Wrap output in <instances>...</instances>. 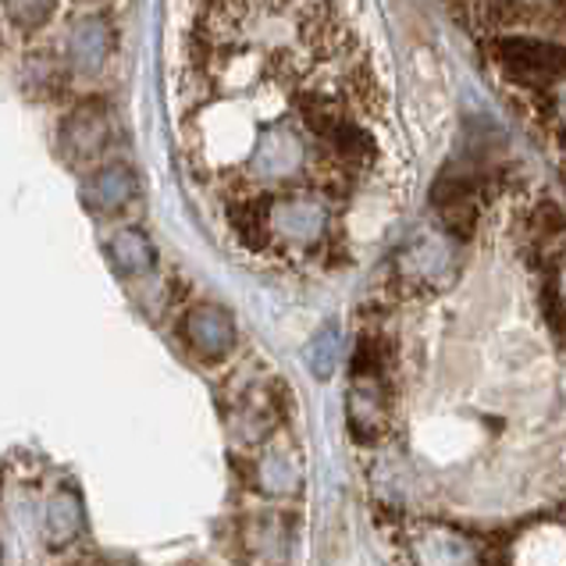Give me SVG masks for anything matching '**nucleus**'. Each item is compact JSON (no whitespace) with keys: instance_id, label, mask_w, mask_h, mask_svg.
I'll return each mask as SVG.
<instances>
[{"instance_id":"obj_1","label":"nucleus","mask_w":566,"mask_h":566,"mask_svg":"<svg viewBox=\"0 0 566 566\" xmlns=\"http://www.w3.org/2000/svg\"><path fill=\"white\" fill-rule=\"evenodd\" d=\"M317 154V143L300 133V128L289 125H271L261 133L250 157V182L261 186L264 192H279L285 186L303 182V175L317 168V160H311Z\"/></svg>"},{"instance_id":"obj_2","label":"nucleus","mask_w":566,"mask_h":566,"mask_svg":"<svg viewBox=\"0 0 566 566\" xmlns=\"http://www.w3.org/2000/svg\"><path fill=\"white\" fill-rule=\"evenodd\" d=\"M492 57L510 83L531 93H545L566 78V46L531 40V36H499Z\"/></svg>"},{"instance_id":"obj_3","label":"nucleus","mask_w":566,"mask_h":566,"mask_svg":"<svg viewBox=\"0 0 566 566\" xmlns=\"http://www.w3.org/2000/svg\"><path fill=\"white\" fill-rule=\"evenodd\" d=\"M271 242L289 250L321 253L328 247V210L314 192H271Z\"/></svg>"},{"instance_id":"obj_4","label":"nucleus","mask_w":566,"mask_h":566,"mask_svg":"<svg viewBox=\"0 0 566 566\" xmlns=\"http://www.w3.org/2000/svg\"><path fill=\"white\" fill-rule=\"evenodd\" d=\"M111 139H115V115H111L107 101H101V96L78 101L72 111H64L57 125V150L75 168L101 165L104 154L111 150Z\"/></svg>"},{"instance_id":"obj_5","label":"nucleus","mask_w":566,"mask_h":566,"mask_svg":"<svg viewBox=\"0 0 566 566\" xmlns=\"http://www.w3.org/2000/svg\"><path fill=\"white\" fill-rule=\"evenodd\" d=\"M396 274L402 285L417 289V293H431V289H446L457 274V256L452 247L439 235H417L407 250L396 256Z\"/></svg>"},{"instance_id":"obj_6","label":"nucleus","mask_w":566,"mask_h":566,"mask_svg":"<svg viewBox=\"0 0 566 566\" xmlns=\"http://www.w3.org/2000/svg\"><path fill=\"white\" fill-rule=\"evenodd\" d=\"M388 385L385 375H353L346 396V420L353 439L360 446H375L388 431Z\"/></svg>"},{"instance_id":"obj_7","label":"nucleus","mask_w":566,"mask_h":566,"mask_svg":"<svg viewBox=\"0 0 566 566\" xmlns=\"http://www.w3.org/2000/svg\"><path fill=\"white\" fill-rule=\"evenodd\" d=\"M136 197H139V179L133 165H125V160H101L83 179V203L93 214L115 218L125 207H133Z\"/></svg>"},{"instance_id":"obj_8","label":"nucleus","mask_w":566,"mask_h":566,"mask_svg":"<svg viewBox=\"0 0 566 566\" xmlns=\"http://www.w3.org/2000/svg\"><path fill=\"white\" fill-rule=\"evenodd\" d=\"M115 54V25L104 14H83L69 29V69L75 75H101Z\"/></svg>"},{"instance_id":"obj_9","label":"nucleus","mask_w":566,"mask_h":566,"mask_svg":"<svg viewBox=\"0 0 566 566\" xmlns=\"http://www.w3.org/2000/svg\"><path fill=\"white\" fill-rule=\"evenodd\" d=\"M182 335L197 357L221 360V357H229L235 346V321L229 311H221V306L200 303L182 317Z\"/></svg>"},{"instance_id":"obj_10","label":"nucleus","mask_w":566,"mask_h":566,"mask_svg":"<svg viewBox=\"0 0 566 566\" xmlns=\"http://www.w3.org/2000/svg\"><path fill=\"white\" fill-rule=\"evenodd\" d=\"M107 256L125 279H139V274H150L157 264V250L150 235L143 229H118L107 242Z\"/></svg>"},{"instance_id":"obj_11","label":"nucleus","mask_w":566,"mask_h":566,"mask_svg":"<svg viewBox=\"0 0 566 566\" xmlns=\"http://www.w3.org/2000/svg\"><path fill=\"white\" fill-rule=\"evenodd\" d=\"M338 360H343V335H338L335 325H325L311 338V346H306V367H311L314 378L328 381L335 375Z\"/></svg>"},{"instance_id":"obj_12","label":"nucleus","mask_w":566,"mask_h":566,"mask_svg":"<svg viewBox=\"0 0 566 566\" xmlns=\"http://www.w3.org/2000/svg\"><path fill=\"white\" fill-rule=\"evenodd\" d=\"M57 0H4V14L11 25H19L25 32H36L54 19Z\"/></svg>"},{"instance_id":"obj_13","label":"nucleus","mask_w":566,"mask_h":566,"mask_svg":"<svg viewBox=\"0 0 566 566\" xmlns=\"http://www.w3.org/2000/svg\"><path fill=\"white\" fill-rule=\"evenodd\" d=\"M556 14H559V22H566V0H556Z\"/></svg>"}]
</instances>
